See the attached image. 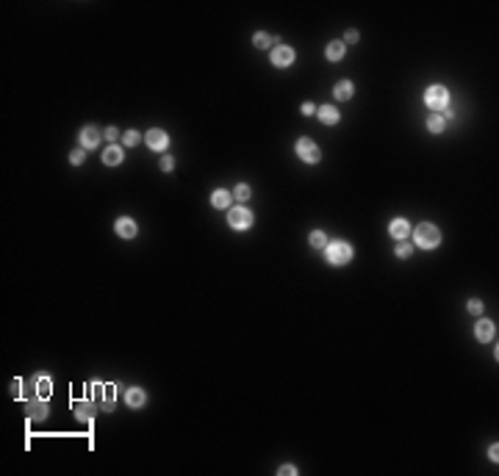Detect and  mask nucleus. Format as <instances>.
I'll return each instance as SVG.
<instances>
[{
  "mask_svg": "<svg viewBox=\"0 0 499 476\" xmlns=\"http://www.w3.org/2000/svg\"><path fill=\"white\" fill-rule=\"evenodd\" d=\"M424 102H427L433 111H444L449 105V92L444 86H430V89L424 92Z\"/></svg>",
  "mask_w": 499,
  "mask_h": 476,
  "instance_id": "7ed1b4c3",
  "label": "nucleus"
},
{
  "mask_svg": "<svg viewBox=\"0 0 499 476\" xmlns=\"http://www.w3.org/2000/svg\"><path fill=\"white\" fill-rule=\"evenodd\" d=\"M145 401H147V396H145L142 388H130V391H128V404H130V407H142Z\"/></svg>",
  "mask_w": 499,
  "mask_h": 476,
  "instance_id": "dca6fc26",
  "label": "nucleus"
},
{
  "mask_svg": "<svg viewBox=\"0 0 499 476\" xmlns=\"http://www.w3.org/2000/svg\"><path fill=\"white\" fill-rule=\"evenodd\" d=\"M228 221H230V227H236V230H244V227H250L252 224V213L247 211V208H230V213H228Z\"/></svg>",
  "mask_w": 499,
  "mask_h": 476,
  "instance_id": "20e7f679",
  "label": "nucleus"
},
{
  "mask_svg": "<svg viewBox=\"0 0 499 476\" xmlns=\"http://www.w3.org/2000/svg\"><path fill=\"white\" fill-rule=\"evenodd\" d=\"M319 119H322L325 125H336V122H338V111L333 108V105H322V108H319Z\"/></svg>",
  "mask_w": 499,
  "mask_h": 476,
  "instance_id": "4468645a",
  "label": "nucleus"
},
{
  "mask_svg": "<svg viewBox=\"0 0 499 476\" xmlns=\"http://www.w3.org/2000/svg\"><path fill=\"white\" fill-rule=\"evenodd\" d=\"M311 247H316V249H322V247H327V238H325V233H319V230H313L311 233Z\"/></svg>",
  "mask_w": 499,
  "mask_h": 476,
  "instance_id": "4be33fe9",
  "label": "nucleus"
},
{
  "mask_svg": "<svg viewBox=\"0 0 499 476\" xmlns=\"http://www.w3.org/2000/svg\"><path fill=\"white\" fill-rule=\"evenodd\" d=\"M494 332H497V327H494L491 321H485V318L477 324V338H480V340H491V338H494Z\"/></svg>",
  "mask_w": 499,
  "mask_h": 476,
  "instance_id": "2eb2a0df",
  "label": "nucleus"
},
{
  "mask_svg": "<svg viewBox=\"0 0 499 476\" xmlns=\"http://www.w3.org/2000/svg\"><path fill=\"white\" fill-rule=\"evenodd\" d=\"M117 236L120 238H133L136 236V224H133L130 219H120L117 221Z\"/></svg>",
  "mask_w": 499,
  "mask_h": 476,
  "instance_id": "f8f14e48",
  "label": "nucleus"
},
{
  "mask_svg": "<svg viewBox=\"0 0 499 476\" xmlns=\"http://www.w3.org/2000/svg\"><path fill=\"white\" fill-rule=\"evenodd\" d=\"M100 139H103V133H100L95 125H86L83 133H81V147H83V150H92V147L100 144Z\"/></svg>",
  "mask_w": 499,
  "mask_h": 476,
  "instance_id": "0eeeda50",
  "label": "nucleus"
},
{
  "mask_svg": "<svg viewBox=\"0 0 499 476\" xmlns=\"http://www.w3.org/2000/svg\"><path fill=\"white\" fill-rule=\"evenodd\" d=\"M122 158H125V153H122V150H120L117 144L108 147V150L103 153V161L108 163V166H117V163H122Z\"/></svg>",
  "mask_w": 499,
  "mask_h": 476,
  "instance_id": "ddd939ff",
  "label": "nucleus"
},
{
  "mask_svg": "<svg viewBox=\"0 0 499 476\" xmlns=\"http://www.w3.org/2000/svg\"><path fill=\"white\" fill-rule=\"evenodd\" d=\"M297 153H300V158L302 161H308V163H316L319 161V147L313 144V141H311V139H300V141H297Z\"/></svg>",
  "mask_w": 499,
  "mask_h": 476,
  "instance_id": "39448f33",
  "label": "nucleus"
},
{
  "mask_svg": "<svg viewBox=\"0 0 499 476\" xmlns=\"http://www.w3.org/2000/svg\"><path fill=\"white\" fill-rule=\"evenodd\" d=\"M333 94H336V100H350V97H353V83H350V80H341V83L333 89Z\"/></svg>",
  "mask_w": 499,
  "mask_h": 476,
  "instance_id": "a211bd4d",
  "label": "nucleus"
},
{
  "mask_svg": "<svg viewBox=\"0 0 499 476\" xmlns=\"http://www.w3.org/2000/svg\"><path fill=\"white\" fill-rule=\"evenodd\" d=\"M280 474H297V468H291V465H283V468H280Z\"/></svg>",
  "mask_w": 499,
  "mask_h": 476,
  "instance_id": "72a5a7b5",
  "label": "nucleus"
},
{
  "mask_svg": "<svg viewBox=\"0 0 499 476\" xmlns=\"http://www.w3.org/2000/svg\"><path fill=\"white\" fill-rule=\"evenodd\" d=\"M413 238H416V247L433 249V247H438L441 233H438V227H436V224H419V227L413 230Z\"/></svg>",
  "mask_w": 499,
  "mask_h": 476,
  "instance_id": "f257e3e1",
  "label": "nucleus"
},
{
  "mask_svg": "<svg viewBox=\"0 0 499 476\" xmlns=\"http://www.w3.org/2000/svg\"><path fill=\"white\" fill-rule=\"evenodd\" d=\"M347 42H358V31H347Z\"/></svg>",
  "mask_w": 499,
  "mask_h": 476,
  "instance_id": "7c9ffc66",
  "label": "nucleus"
},
{
  "mask_svg": "<svg viewBox=\"0 0 499 476\" xmlns=\"http://www.w3.org/2000/svg\"><path fill=\"white\" fill-rule=\"evenodd\" d=\"M83 158H86V150H72V155H69L72 163H83Z\"/></svg>",
  "mask_w": 499,
  "mask_h": 476,
  "instance_id": "393cba45",
  "label": "nucleus"
},
{
  "mask_svg": "<svg viewBox=\"0 0 499 476\" xmlns=\"http://www.w3.org/2000/svg\"><path fill=\"white\" fill-rule=\"evenodd\" d=\"M302 114H313V102H305V105H302Z\"/></svg>",
  "mask_w": 499,
  "mask_h": 476,
  "instance_id": "473e14b6",
  "label": "nucleus"
},
{
  "mask_svg": "<svg viewBox=\"0 0 499 476\" xmlns=\"http://www.w3.org/2000/svg\"><path fill=\"white\" fill-rule=\"evenodd\" d=\"M327 59H330V61H341V59H344V44H341V42H330V44H327Z\"/></svg>",
  "mask_w": 499,
  "mask_h": 476,
  "instance_id": "aec40b11",
  "label": "nucleus"
},
{
  "mask_svg": "<svg viewBox=\"0 0 499 476\" xmlns=\"http://www.w3.org/2000/svg\"><path fill=\"white\" fill-rule=\"evenodd\" d=\"M105 136L111 139V141H117V128H108V130H105Z\"/></svg>",
  "mask_w": 499,
  "mask_h": 476,
  "instance_id": "2f4dec72",
  "label": "nucleus"
},
{
  "mask_svg": "<svg viewBox=\"0 0 499 476\" xmlns=\"http://www.w3.org/2000/svg\"><path fill=\"white\" fill-rule=\"evenodd\" d=\"M388 233H391L394 238H408L411 236V224H408L405 219H394L391 221V227H388Z\"/></svg>",
  "mask_w": 499,
  "mask_h": 476,
  "instance_id": "9b49d317",
  "label": "nucleus"
},
{
  "mask_svg": "<svg viewBox=\"0 0 499 476\" xmlns=\"http://www.w3.org/2000/svg\"><path fill=\"white\" fill-rule=\"evenodd\" d=\"M122 141H125V147H133V144H139V133H136V130H128V133L122 136Z\"/></svg>",
  "mask_w": 499,
  "mask_h": 476,
  "instance_id": "b1692460",
  "label": "nucleus"
},
{
  "mask_svg": "<svg viewBox=\"0 0 499 476\" xmlns=\"http://www.w3.org/2000/svg\"><path fill=\"white\" fill-rule=\"evenodd\" d=\"M427 128H430V133H441V130L447 128V119L441 117V114H436V117H430V122H427Z\"/></svg>",
  "mask_w": 499,
  "mask_h": 476,
  "instance_id": "412c9836",
  "label": "nucleus"
},
{
  "mask_svg": "<svg viewBox=\"0 0 499 476\" xmlns=\"http://www.w3.org/2000/svg\"><path fill=\"white\" fill-rule=\"evenodd\" d=\"M36 393H39V399H47L53 393V382L47 377H39V379H36Z\"/></svg>",
  "mask_w": 499,
  "mask_h": 476,
  "instance_id": "f3484780",
  "label": "nucleus"
},
{
  "mask_svg": "<svg viewBox=\"0 0 499 476\" xmlns=\"http://www.w3.org/2000/svg\"><path fill=\"white\" fill-rule=\"evenodd\" d=\"M327 260L333 266H344L350 263V258H353V247L347 244V241H333V244H327Z\"/></svg>",
  "mask_w": 499,
  "mask_h": 476,
  "instance_id": "f03ea898",
  "label": "nucleus"
},
{
  "mask_svg": "<svg viewBox=\"0 0 499 476\" xmlns=\"http://www.w3.org/2000/svg\"><path fill=\"white\" fill-rule=\"evenodd\" d=\"M145 141H147V147H150V150H158V153H164V150H166V144H169V136H166L164 130L153 128V130H147Z\"/></svg>",
  "mask_w": 499,
  "mask_h": 476,
  "instance_id": "423d86ee",
  "label": "nucleus"
},
{
  "mask_svg": "<svg viewBox=\"0 0 499 476\" xmlns=\"http://www.w3.org/2000/svg\"><path fill=\"white\" fill-rule=\"evenodd\" d=\"M236 199H241V202L250 199V186H239V188H236Z\"/></svg>",
  "mask_w": 499,
  "mask_h": 476,
  "instance_id": "bb28decb",
  "label": "nucleus"
},
{
  "mask_svg": "<svg viewBox=\"0 0 499 476\" xmlns=\"http://www.w3.org/2000/svg\"><path fill=\"white\" fill-rule=\"evenodd\" d=\"M211 205H214V208H228V205H230V194H228L225 188L214 191V197H211Z\"/></svg>",
  "mask_w": 499,
  "mask_h": 476,
  "instance_id": "6ab92c4d",
  "label": "nucleus"
},
{
  "mask_svg": "<svg viewBox=\"0 0 499 476\" xmlns=\"http://www.w3.org/2000/svg\"><path fill=\"white\" fill-rule=\"evenodd\" d=\"M411 252H413V247H411V244H405V241L396 247V255H399V258H408Z\"/></svg>",
  "mask_w": 499,
  "mask_h": 476,
  "instance_id": "a878e982",
  "label": "nucleus"
},
{
  "mask_svg": "<svg viewBox=\"0 0 499 476\" xmlns=\"http://www.w3.org/2000/svg\"><path fill=\"white\" fill-rule=\"evenodd\" d=\"M269 44H272V36L269 34H264V31L255 34V47H269Z\"/></svg>",
  "mask_w": 499,
  "mask_h": 476,
  "instance_id": "5701e85b",
  "label": "nucleus"
},
{
  "mask_svg": "<svg viewBox=\"0 0 499 476\" xmlns=\"http://www.w3.org/2000/svg\"><path fill=\"white\" fill-rule=\"evenodd\" d=\"M28 413H31V418H34V421H42V418H47V416H50V410H47L44 399L28 401Z\"/></svg>",
  "mask_w": 499,
  "mask_h": 476,
  "instance_id": "9d476101",
  "label": "nucleus"
},
{
  "mask_svg": "<svg viewBox=\"0 0 499 476\" xmlns=\"http://www.w3.org/2000/svg\"><path fill=\"white\" fill-rule=\"evenodd\" d=\"M488 457L497 462V457H499V449H497V446H491V449H488Z\"/></svg>",
  "mask_w": 499,
  "mask_h": 476,
  "instance_id": "c756f323",
  "label": "nucleus"
},
{
  "mask_svg": "<svg viewBox=\"0 0 499 476\" xmlns=\"http://www.w3.org/2000/svg\"><path fill=\"white\" fill-rule=\"evenodd\" d=\"M469 313H482V305L477 302V299H472V302H469Z\"/></svg>",
  "mask_w": 499,
  "mask_h": 476,
  "instance_id": "cd10ccee",
  "label": "nucleus"
},
{
  "mask_svg": "<svg viewBox=\"0 0 499 476\" xmlns=\"http://www.w3.org/2000/svg\"><path fill=\"white\" fill-rule=\"evenodd\" d=\"M272 64H275V67H289V64H294V50L291 47H275V50H272Z\"/></svg>",
  "mask_w": 499,
  "mask_h": 476,
  "instance_id": "6e6552de",
  "label": "nucleus"
},
{
  "mask_svg": "<svg viewBox=\"0 0 499 476\" xmlns=\"http://www.w3.org/2000/svg\"><path fill=\"white\" fill-rule=\"evenodd\" d=\"M161 166H164V169H166V172H169V169H172V166H175V161H172V158H169V155H166V158H164V161H161Z\"/></svg>",
  "mask_w": 499,
  "mask_h": 476,
  "instance_id": "c85d7f7f",
  "label": "nucleus"
},
{
  "mask_svg": "<svg viewBox=\"0 0 499 476\" xmlns=\"http://www.w3.org/2000/svg\"><path fill=\"white\" fill-rule=\"evenodd\" d=\"M72 410L81 421H89V418L97 413V404H89V401H72Z\"/></svg>",
  "mask_w": 499,
  "mask_h": 476,
  "instance_id": "1a4fd4ad",
  "label": "nucleus"
}]
</instances>
